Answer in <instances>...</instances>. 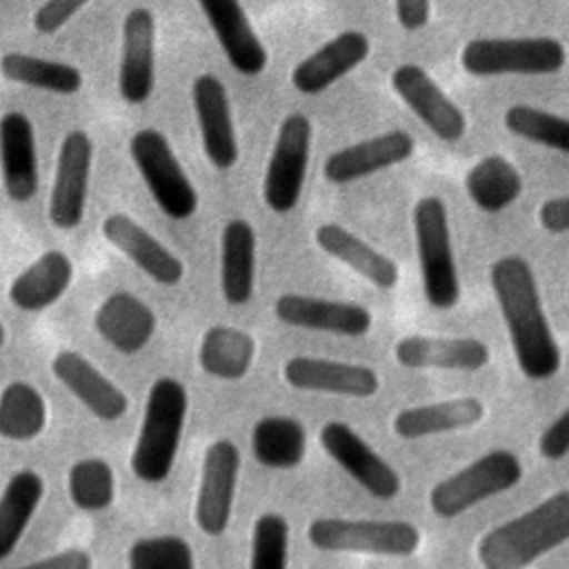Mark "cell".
Instances as JSON below:
<instances>
[{"instance_id": "obj_3", "label": "cell", "mask_w": 569, "mask_h": 569, "mask_svg": "<svg viewBox=\"0 0 569 569\" xmlns=\"http://www.w3.org/2000/svg\"><path fill=\"white\" fill-rule=\"evenodd\" d=\"M189 409L187 387L171 376L156 378L149 387L140 431L131 451V471L147 485H160L169 478Z\"/></svg>"}, {"instance_id": "obj_4", "label": "cell", "mask_w": 569, "mask_h": 569, "mask_svg": "<svg viewBox=\"0 0 569 569\" xmlns=\"http://www.w3.org/2000/svg\"><path fill=\"white\" fill-rule=\"evenodd\" d=\"M413 233L427 302L433 309H453L460 300V276L451 244L447 207L438 196H422L416 200Z\"/></svg>"}, {"instance_id": "obj_2", "label": "cell", "mask_w": 569, "mask_h": 569, "mask_svg": "<svg viewBox=\"0 0 569 569\" xmlns=\"http://www.w3.org/2000/svg\"><path fill=\"white\" fill-rule=\"evenodd\" d=\"M565 542H569V489L489 529L476 551L485 569H520Z\"/></svg>"}, {"instance_id": "obj_22", "label": "cell", "mask_w": 569, "mask_h": 569, "mask_svg": "<svg viewBox=\"0 0 569 569\" xmlns=\"http://www.w3.org/2000/svg\"><path fill=\"white\" fill-rule=\"evenodd\" d=\"M0 180L13 202L31 200L40 187L33 122L16 109L0 116Z\"/></svg>"}, {"instance_id": "obj_40", "label": "cell", "mask_w": 569, "mask_h": 569, "mask_svg": "<svg viewBox=\"0 0 569 569\" xmlns=\"http://www.w3.org/2000/svg\"><path fill=\"white\" fill-rule=\"evenodd\" d=\"M91 0H44L33 18L31 24L42 36L58 33L73 16H78Z\"/></svg>"}, {"instance_id": "obj_28", "label": "cell", "mask_w": 569, "mask_h": 569, "mask_svg": "<svg viewBox=\"0 0 569 569\" xmlns=\"http://www.w3.org/2000/svg\"><path fill=\"white\" fill-rule=\"evenodd\" d=\"M256 229L247 218H231L220 236V291L227 305L242 307L256 291Z\"/></svg>"}, {"instance_id": "obj_25", "label": "cell", "mask_w": 569, "mask_h": 569, "mask_svg": "<svg viewBox=\"0 0 569 569\" xmlns=\"http://www.w3.org/2000/svg\"><path fill=\"white\" fill-rule=\"evenodd\" d=\"M93 327L111 349L122 356H136L151 342L158 329V318L138 296L113 291L96 309Z\"/></svg>"}, {"instance_id": "obj_44", "label": "cell", "mask_w": 569, "mask_h": 569, "mask_svg": "<svg viewBox=\"0 0 569 569\" xmlns=\"http://www.w3.org/2000/svg\"><path fill=\"white\" fill-rule=\"evenodd\" d=\"M431 0H396V18L405 31H420L429 22Z\"/></svg>"}, {"instance_id": "obj_5", "label": "cell", "mask_w": 569, "mask_h": 569, "mask_svg": "<svg viewBox=\"0 0 569 569\" xmlns=\"http://www.w3.org/2000/svg\"><path fill=\"white\" fill-rule=\"evenodd\" d=\"M129 156L149 196L167 218L187 220L198 211V189L180 164L169 138L160 129H138L129 140Z\"/></svg>"}, {"instance_id": "obj_8", "label": "cell", "mask_w": 569, "mask_h": 569, "mask_svg": "<svg viewBox=\"0 0 569 569\" xmlns=\"http://www.w3.org/2000/svg\"><path fill=\"white\" fill-rule=\"evenodd\" d=\"M567 62V49L549 36L536 38H473L460 51V64L478 78L549 76Z\"/></svg>"}, {"instance_id": "obj_18", "label": "cell", "mask_w": 569, "mask_h": 569, "mask_svg": "<svg viewBox=\"0 0 569 569\" xmlns=\"http://www.w3.org/2000/svg\"><path fill=\"white\" fill-rule=\"evenodd\" d=\"M211 27L227 62L240 76H260L269 64V51L256 33L240 0H196Z\"/></svg>"}, {"instance_id": "obj_1", "label": "cell", "mask_w": 569, "mask_h": 569, "mask_svg": "<svg viewBox=\"0 0 569 569\" xmlns=\"http://www.w3.org/2000/svg\"><path fill=\"white\" fill-rule=\"evenodd\" d=\"M489 282L522 376L533 382L553 378L562 367V351L545 316L531 264L522 256H502L491 262Z\"/></svg>"}, {"instance_id": "obj_37", "label": "cell", "mask_w": 569, "mask_h": 569, "mask_svg": "<svg viewBox=\"0 0 569 569\" xmlns=\"http://www.w3.org/2000/svg\"><path fill=\"white\" fill-rule=\"evenodd\" d=\"M502 122L513 136L569 156V118L531 104H513Z\"/></svg>"}, {"instance_id": "obj_21", "label": "cell", "mask_w": 569, "mask_h": 569, "mask_svg": "<svg viewBox=\"0 0 569 569\" xmlns=\"http://www.w3.org/2000/svg\"><path fill=\"white\" fill-rule=\"evenodd\" d=\"M416 142L402 129H391L327 156L322 173L331 184H349L382 169L396 167L413 156Z\"/></svg>"}, {"instance_id": "obj_16", "label": "cell", "mask_w": 569, "mask_h": 569, "mask_svg": "<svg viewBox=\"0 0 569 569\" xmlns=\"http://www.w3.org/2000/svg\"><path fill=\"white\" fill-rule=\"evenodd\" d=\"M156 87V18L147 7H133L122 20L118 91L127 104H144Z\"/></svg>"}, {"instance_id": "obj_12", "label": "cell", "mask_w": 569, "mask_h": 569, "mask_svg": "<svg viewBox=\"0 0 569 569\" xmlns=\"http://www.w3.org/2000/svg\"><path fill=\"white\" fill-rule=\"evenodd\" d=\"M240 476V451L227 440H213L202 458L200 482L196 491L193 520L196 527L211 538H218L227 531L231 522L236 489Z\"/></svg>"}, {"instance_id": "obj_39", "label": "cell", "mask_w": 569, "mask_h": 569, "mask_svg": "<svg viewBox=\"0 0 569 569\" xmlns=\"http://www.w3.org/2000/svg\"><path fill=\"white\" fill-rule=\"evenodd\" d=\"M289 558V522L282 513L264 511L256 518L251 531L249 567L284 569Z\"/></svg>"}, {"instance_id": "obj_27", "label": "cell", "mask_w": 569, "mask_h": 569, "mask_svg": "<svg viewBox=\"0 0 569 569\" xmlns=\"http://www.w3.org/2000/svg\"><path fill=\"white\" fill-rule=\"evenodd\" d=\"M73 273V260L64 251L47 249L11 280L9 300L20 311H44L67 293Z\"/></svg>"}, {"instance_id": "obj_45", "label": "cell", "mask_w": 569, "mask_h": 569, "mask_svg": "<svg viewBox=\"0 0 569 569\" xmlns=\"http://www.w3.org/2000/svg\"><path fill=\"white\" fill-rule=\"evenodd\" d=\"M4 345H7V329H4V325L0 322V351L4 349Z\"/></svg>"}, {"instance_id": "obj_38", "label": "cell", "mask_w": 569, "mask_h": 569, "mask_svg": "<svg viewBox=\"0 0 569 569\" xmlns=\"http://www.w3.org/2000/svg\"><path fill=\"white\" fill-rule=\"evenodd\" d=\"M127 565L131 569H193L196 558L189 540L176 533H162L131 542Z\"/></svg>"}, {"instance_id": "obj_32", "label": "cell", "mask_w": 569, "mask_h": 569, "mask_svg": "<svg viewBox=\"0 0 569 569\" xmlns=\"http://www.w3.org/2000/svg\"><path fill=\"white\" fill-rule=\"evenodd\" d=\"M251 453L267 469H296L307 456V429L291 416H262L251 427Z\"/></svg>"}, {"instance_id": "obj_29", "label": "cell", "mask_w": 569, "mask_h": 569, "mask_svg": "<svg viewBox=\"0 0 569 569\" xmlns=\"http://www.w3.org/2000/svg\"><path fill=\"white\" fill-rule=\"evenodd\" d=\"M485 402L476 396H460L429 405H416L393 416L391 429L402 440H418L438 433L471 429L485 418Z\"/></svg>"}, {"instance_id": "obj_26", "label": "cell", "mask_w": 569, "mask_h": 569, "mask_svg": "<svg viewBox=\"0 0 569 569\" xmlns=\"http://www.w3.org/2000/svg\"><path fill=\"white\" fill-rule=\"evenodd\" d=\"M313 240L327 256L362 276L376 289L389 291L400 280V269L387 253L378 251L338 222H322L313 231Z\"/></svg>"}, {"instance_id": "obj_23", "label": "cell", "mask_w": 569, "mask_h": 569, "mask_svg": "<svg viewBox=\"0 0 569 569\" xmlns=\"http://www.w3.org/2000/svg\"><path fill=\"white\" fill-rule=\"evenodd\" d=\"M369 51L371 42L365 31H340L293 67L291 84L302 96H318L360 67Z\"/></svg>"}, {"instance_id": "obj_30", "label": "cell", "mask_w": 569, "mask_h": 569, "mask_svg": "<svg viewBox=\"0 0 569 569\" xmlns=\"http://www.w3.org/2000/svg\"><path fill=\"white\" fill-rule=\"evenodd\" d=\"M258 342L256 338L231 325H211L198 345L200 369L218 380H240L244 378L256 360Z\"/></svg>"}, {"instance_id": "obj_33", "label": "cell", "mask_w": 569, "mask_h": 569, "mask_svg": "<svg viewBox=\"0 0 569 569\" xmlns=\"http://www.w3.org/2000/svg\"><path fill=\"white\" fill-rule=\"evenodd\" d=\"M465 189L480 211L500 213L522 196L525 180L505 156L489 153L469 167Z\"/></svg>"}, {"instance_id": "obj_43", "label": "cell", "mask_w": 569, "mask_h": 569, "mask_svg": "<svg viewBox=\"0 0 569 569\" xmlns=\"http://www.w3.org/2000/svg\"><path fill=\"white\" fill-rule=\"evenodd\" d=\"M29 567H44V569H91L93 567V558L89 556V551L78 549V547H69L62 551H56L51 556H42L38 560H33Z\"/></svg>"}, {"instance_id": "obj_6", "label": "cell", "mask_w": 569, "mask_h": 569, "mask_svg": "<svg viewBox=\"0 0 569 569\" xmlns=\"http://www.w3.org/2000/svg\"><path fill=\"white\" fill-rule=\"evenodd\" d=\"M522 473V462L513 451L493 449L436 482L429 491V509L442 520L460 518L476 505L513 489Z\"/></svg>"}, {"instance_id": "obj_11", "label": "cell", "mask_w": 569, "mask_h": 569, "mask_svg": "<svg viewBox=\"0 0 569 569\" xmlns=\"http://www.w3.org/2000/svg\"><path fill=\"white\" fill-rule=\"evenodd\" d=\"M325 453L369 496L393 500L402 491L400 473L347 422L329 420L318 433Z\"/></svg>"}, {"instance_id": "obj_14", "label": "cell", "mask_w": 569, "mask_h": 569, "mask_svg": "<svg viewBox=\"0 0 569 569\" xmlns=\"http://www.w3.org/2000/svg\"><path fill=\"white\" fill-rule=\"evenodd\" d=\"M191 102L207 160L220 171L233 169L240 158V147L227 87L218 76L200 73L191 84Z\"/></svg>"}, {"instance_id": "obj_36", "label": "cell", "mask_w": 569, "mask_h": 569, "mask_svg": "<svg viewBox=\"0 0 569 569\" xmlns=\"http://www.w3.org/2000/svg\"><path fill=\"white\" fill-rule=\"evenodd\" d=\"M67 493L76 509L104 511L116 498V473L102 458H80L67 471Z\"/></svg>"}, {"instance_id": "obj_35", "label": "cell", "mask_w": 569, "mask_h": 569, "mask_svg": "<svg viewBox=\"0 0 569 569\" xmlns=\"http://www.w3.org/2000/svg\"><path fill=\"white\" fill-rule=\"evenodd\" d=\"M47 427V402L42 393L24 382L13 380L0 391V438L9 442H31Z\"/></svg>"}, {"instance_id": "obj_24", "label": "cell", "mask_w": 569, "mask_h": 569, "mask_svg": "<svg viewBox=\"0 0 569 569\" xmlns=\"http://www.w3.org/2000/svg\"><path fill=\"white\" fill-rule=\"evenodd\" d=\"M393 358L405 369H442L471 373L489 365L491 349L480 338H440V336H405L393 347Z\"/></svg>"}, {"instance_id": "obj_41", "label": "cell", "mask_w": 569, "mask_h": 569, "mask_svg": "<svg viewBox=\"0 0 569 569\" xmlns=\"http://www.w3.org/2000/svg\"><path fill=\"white\" fill-rule=\"evenodd\" d=\"M538 451L549 462H558L569 456V407L545 427L538 438Z\"/></svg>"}, {"instance_id": "obj_7", "label": "cell", "mask_w": 569, "mask_h": 569, "mask_svg": "<svg viewBox=\"0 0 569 569\" xmlns=\"http://www.w3.org/2000/svg\"><path fill=\"white\" fill-rule=\"evenodd\" d=\"M311 547L331 553H367L402 558L418 551L422 533L407 520L316 518L307 527Z\"/></svg>"}, {"instance_id": "obj_34", "label": "cell", "mask_w": 569, "mask_h": 569, "mask_svg": "<svg viewBox=\"0 0 569 569\" xmlns=\"http://www.w3.org/2000/svg\"><path fill=\"white\" fill-rule=\"evenodd\" d=\"M0 76L13 84L73 96L82 89V71L69 62L40 58L24 51H7L0 56Z\"/></svg>"}, {"instance_id": "obj_19", "label": "cell", "mask_w": 569, "mask_h": 569, "mask_svg": "<svg viewBox=\"0 0 569 569\" xmlns=\"http://www.w3.org/2000/svg\"><path fill=\"white\" fill-rule=\"evenodd\" d=\"M282 378L300 391L347 398H371L380 389V378L371 367L316 356H291L282 365Z\"/></svg>"}, {"instance_id": "obj_20", "label": "cell", "mask_w": 569, "mask_h": 569, "mask_svg": "<svg viewBox=\"0 0 569 569\" xmlns=\"http://www.w3.org/2000/svg\"><path fill=\"white\" fill-rule=\"evenodd\" d=\"M49 367L56 380L98 420L116 422L129 411L127 393L80 351L62 349L51 358Z\"/></svg>"}, {"instance_id": "obj_31", "label": "cell", "mask_w": 569, "mask_h": 569, "mask_svg": "<svg viewBox=\"0 0 569 569\" xmlns=\"http://www.w3.org/2000/svg\"><path fill=\"white\" fill-rule=\"evenodd\" d=\"M44 498V478L36 469L16 471L0 493V562L20 545Z\"/></svg>"}, {"instance_id": "obj_42", "label": "cell", "mask_w": 569, "mask_h": 569, "mask_svg": "<svg viewBox=\"0 0 569 569\" xmlns=\"http://www.w3.org/2000/svg\"><path fill=\"white\" fill-rule=\"evenodd\" d=\"M538 222L549 233H567L569 231V193L545 200L538 209Z\"/></svg>"}, {"instance_id": "obj_15", "label": "cell", "mask_w": 569, "mask_h": 569, "mask_svg": "<svg viewBox=\"0 0 569 569\" xmlns=\"http://www.w3.org/2000/svg\"><path fill=\"white\" fill-rule=\"evenodd\" d=\"M273 313L289 327L345 338H362L373 327V316L367 307L349 300H329L307 293H280L273 302Z\"/></svg>"}, {"instance_id": "obj_13", "label": "cell", "mask_w": 569, "mask_h": 569, "mask_svg": "<svg viewBox=\"0 0 569 569\" xmlns=\"http://www.w3.org/2000/svg\"><path fill=\"white\" fill-rule=\"evenodd\" d=\"M391 87L418 120L442 142H458L467 131L462 109L438 87L425 67L398 64L391 71Z\"/></svg>"}, {"instance_id": "obj_17", "label": "cell", "mask_w": 569, "mask_h": 569, "mask_svg": "<svg viewBox=\"0 0 569 569\" xmlns=\"http://www.w3.org/2000/svg\"><path fill=\"white\" fill-rule=\"evenodd\" d=\"M102 238L127 256L142 273L164 287H176L184 278V262L167 244H162L149 229L122 211L109 213L100 224Z\"/></svg>"}, {"instance_id": "obj_9", "label": "cell", "mask_w": 569, "mask_h": 569, "mask_svg": "<svg viewBox=\"0 0 569 569\" xmlns=\"http://www.w3.org/2000/svg\"><path fill=\"white\" fill-rule=\"evenodd\" d=\"M311 140L313 124L305 113L293 111L282 118L262 180V200L269 211L284 216L298 207L309 169Z\"/></svg>"}, {"instance_id": "obj_10", "label": "cell", "mask_w": 569, "mask_h": 569, "mask_svg": "<svg viewBox=\"0 0 569 569\" xmlns=\"http://www.w3.org/2000/svg\"><path fill=\"white\" fill-rule=\"evenodd\" d=\"M93 167V140L84 129H71L64 133L58 160L53 184L49 191V222L58 231H73L80 227L87 209L89 178Z\"/></svg>"}]
</instances>
